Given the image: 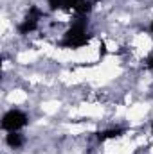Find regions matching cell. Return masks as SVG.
Returning a JSON list of instances; mask_svg holds the SVG:
<instances>
[{"label":"cell","mask_w":153,"mask_h":154,"mask_svg":"<svg viewBox=\"0 0 153 154\" xmlns=\"http://www.w3.org/2000/svg\"><path fill=\"white\" fill-rule=\"evenodd\" d=\"M25 124H27V116L24 115L22 111H16V109L7 111V113L4 115V118H2V127H4L5 131H9V133L22 129Z\"/></svg>","instance_id":"6da1fadb"},{"label":"cell","mask_w":153,"mask_h":154,"mask_svg":"<svg viewBox=\"0 0 153 154\" xmlns=\"http://www.w3.org/2000/svg\"><path fill=\"white\" fill-rule=\"evenodd\" d=\"M40 16H41V11H40L38 7H31L29 9V14H27V18H25V22L18 27V31H20V34H29V32H33L36 27H38V20Z\"/></svg>","instance_id":"7a4b0ae2"},{"label":"cell","mask_w":153,"mask_h":154,"mask_svg":"<svg viewBox=\"0 0 153 154\" xmlns=\"http://www.w3.org/2000/svg\"><path fill=\"white\" fill-rule=\"evenodd\" d=\"M86 34V20L85 18H77V22L72 23V27L65 32V39H72V38H79Z\"/></svg>","instance_id":"3957f363"},{"label":"cell","mask_w":153,"mask_h":154,"mask_svg":"<svg viewBox=\"0 0 153 154\" xmlns=\"http://www.w3.org/2000/svg\"><path fill=\"white\" fill-rule=\"evenodd\" d=\"M90 41V36H79V38H72V39H63L60 45L61 47H67V48H79V47H83V45H86Z\"/></svg>","instance_id":"277c9868"},{"label":"cell","mask_w":153,"mask_h":154,"mask_svg":"<svg viewBox=\"0 0 153 154\" xmlns=\"http://www.w3.org/2000/svg\"><path fill=\"white\" fill-rule=\"evenodd\" d=\"M79 0H49L50 9H74Z\"/></svg>","instance_id":"5b68a950"},{"label":"cell","mask_w":153,"mask_h":154,"mask_svg":"<svg viewBox=\"0 0 153 154\" xmlns=\"http://www.w3.org/2000/svg\"><path fill=\"white\" fill-rule=\"evenodd\" d=\"M5 142H7V145H9V147L18 149V147H22V143H24V136H22L18 131H13V133H9V134H7Z\"/></svg>","instance_id":"8992f818"},{"label":"cell","mask_w":153,"mask_h":154,"mask_svg":"<svg viewBox=\"0 0 153 154\" xmlns=\"http://www.w3.org/2000/svg\"><path fill=\"white\" fill-rule=\"evenodd\" d=\"M90 9H92V2H86V0H79L77 5L74 7V11L79 16H85L86 13H90Z\"/></svg>","instance_id":"52a82bcc"},{"label":"cell","mask_w":153,"mask_h":154,"mask_svg":"<svg viewBox=\"0 0 153 154\" xmlns=\"http://www.w3.org/2000/svg\"><path fill=\"white\" fill-rule=\"evenodd\" d=\"M124 131L122 129H108V131H103V133H97V138L103 142V140H108V138H117L121 136Z\"/></svg>","instance_id":"ba28073f"},{"label":"cell","mask_w":153,"mask_h":154,"mask_svg":"<svg viewBox=\"0 0 153 154\" xmlns=\"http://www.w3.org/2000/svg\"><path fill=\"white\" fill-rule=\"evenodd\" d=\"M99 48H101V50H99V52H101V56H105V52H106V47H105V43H101V47H99Z\"/></svg>","instance_id":"9c48e42d"},{"label":"cell","mask_w":153,"mask_h":154,"mask_svg":"<svg viewBox=\"0 0 153 154\" xmlns=\"http://www.w3.org/2000/svg\"><path fill=\"white\" fill-rule=\"evenodd\" d=\"M148 66H150V68H151V70H153V57H151V59H150V61H148Z\"/></svg>","instance_id":"30bf717a"},{"label":"cell","mask_w":153,"mask_h":154,"mask_svg":"<svg viewBox=\"0 0 153 154\" xmlns=\"http://www.w3.org/2000/svg\"><path fill=\"white\" fill-rule=\"evenodd\" d=\"M150 29H151V32H153V22H151V27H150Z\"/></svg>","instance_id":"8fae6325"},{"label":"cell","mask_w":153,"mask_h":154,"mask_svg":"<svg viewBox=\"0 0 153 154\" xmlns=\"http://www.w3.org/2000/svg\"><path fill=\"white\" fill-rule=\"evenodd\" d=\"M151 133H153V124H151Z\"/></svg>","instance_id":"7c38bea8"}]
</instances>
